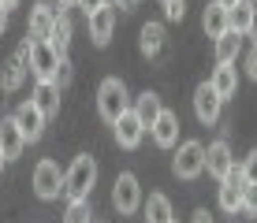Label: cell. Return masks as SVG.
<instances>
[{
	"label": "cell",
	"mask_w": 257,
	"mask_h": 223,
	"mask_svg": "<svg viewBox=\"0 0 257 223\" xmlns=\"http://www.w3.org/2000/svg\"><path fill=\"white\" fill-rule=\"evenodd\" d=\"M93 182H97V160L90 153L75 156V164L64 171V193H67V201H90Z\"/></svg>",
	"instance_id": "6da1fadb"
},
{
	"label": "cell",
	"mask_w": 257,
	"mask_h": 223,
	"mask_svg": "<svg viewBox=\"0 0 257 223\" xmlns=\"http://www.w3.org/2000/svg\"><path fill=\"white\" fill-rule=\"evenodd\" d=\"M97 112L104 123H116L123 112H131V93L123 86V78H104L97 89Z\"/></svg>",
	"instance_id": "7a4b0ae2"
},
{
	"label": "cell",
	"mask_w": 257,
	"mask_h": 223,
	"mask_svg": "<svg viewBox=\"0 0 257 223\" xmlns=\"http://www.w3.org/2000/svg\"><path fill=\"white\" fill-rule=\"evenodd\" d=\"M172 171H175V178H198L201 171H205V145L201 141H183L179 145V153H175V160H172Z\"/></svg>",
	"instance_id": "3957f363"
},
{
	"label": "cell",
	"mask_w": 257,
	"mask_h": 223,
	"mask_svg": "<svg viewBox=\"0 0 257 223\" xmlns=\"http://www.w3.org/2000/svg\"><path fill=\"white\" fill-rule=\"evenodd\" d=\"M112 204H116L119 216H131V212L142 208V186L131 171H119L116 182H112Z\"/></svg>",
	"instance_id": "277c9868"
},
{
	"label": "cell",
	"mask_w": 257,
	"mask_h": 223,
	"mask_svg": "<svg viewBox=\"0 0 257 223\" xmlns=\"http://www.w3.org/2000/svg\"><path fill=\"white\" fill-rule=\"evenodd\" d=\"M34 193H38L41 201H56L60 193H64V171H60V164L41 160V164L34 167Z\"/></svg>",
	"instance_id": "5b68a950"
},
{
	"label": "cell",
	"mask_w": 257,
	"mask_h": 223,
	"mask_svg": "<svg viewBox=\"0 0 257 223\" xmlns=\"http://www.w3.org/2000/svg\"><path fill=\"white\" fill-rule=\"evenodd\" d=\"M64 64V60L56 56V49H52L49 41H30V75L38 78V82H52V75H56V67Z\"/></svg>",
	"instance_id": "8992f818"
},
{
	"label": "cell",
	"mask_w": 257,
	"mask_h": 223,
	"mask_svg": "<svg viewBox=\"0 0 257 223\" xmlns=\"http://www.w3.org/2000/svg\"><path fill=\"white\" fill-rule=\"evenodd\" d=\"M12 119H15V127L23 130L26 145H30V141H38L41 134H45V115L38 112V104H34V101H23L19 108H15V115H12Z\"/></svg>",
	"instance_id": "52a82bcc"
},
{
	"label": "cell",
	"mask_w": 257,
	"mask_h": 223,
	"mask_svg": "<svg viewBox=\"0 0 257 223\" xmlns=\"http://www.w3.org/2000/svg\"><path fill=\"white\" fill-rule=\"evenodd\" d=\"M242 197H246V178H242V167H231L227 178L220 182V208L224 212H238L242 208Z\"/></svg>",
	"instance_id": "ba28073f"
},
{
	"label": "cell",
	"mask_w": 257,
	"mask_h": 223,
	"mask_svg": "<svg viewBox=\"0 0 257 223\" xmlns=\"http://www.w3.org/2000/svg\"><path fill=\"white\" fill-rule=\"evenodd\" d=\"M220 108H224V101L212 93V86H209V82H201L198 89H194V115H198V123L212 127V123L220 119Z\"/></svg>",
	"instance_id": "9c48e42d"
},
{
	"label": "cell",
	"mask_w": 257,
	"mask_h": 223,
	"mask_svg": "<svg viewBox=\"0 0 257 223\" xmlns=\"http://www.w3.org/2000/svg\"><path fill=\"white\" fill-rule=\"evenodd\" d=\"M231 167H235L231 145H227L224 138H220V141H212V145L205 149V171H209L212 178H220V182H224V178H227V171H231Z\"/></svg>",
	"instance_id": "30bf717a"
},
{
	"label": "cell",
	"mask_w": 257,
	"mask_h": 223,
	"mask_svg": "<svg viewBox=\"0 0 257 223\" xmlns=\"http://www.w3.org/2000/svg\"><path fill=\"white\" fill-rule=\"evenodd\" d=\"M86 23H90V38H93V45H97V49H104V45L112 41V30H116V8L104 4L101 12L90 15Z\"/></svg>",
	"instance_id": "8fae6325"
},
{
	"label": "cell",
	"mask_w": 257,
	"mask_h": 223,
	"mask_svg": "<svg viewBox=\"0 0 257 223\" xmlns=\"http://www.w3.org/2000/svg\"><path fill=\"white\" fill-rule=\"evenodd\" d=\"M52 23H56V8L45 4V0H38V4L30 8V41H49Z\"/></svg>",
	"instance_id": "7c38bea8"
},
{
	"label": "cell",
	"mask_w": 257,
	"mask_h": 223,
	"mask_svg": "<svg viewBox=\"0 0 257 223\" xmlns=\"http://www.w3.org/2000/svg\"><path fill=\"white\" fill-rule=\"evenodd\" d=\"M112 130H116V141L123 149H138L142 145V134H146V127L138 123V115L135 112H123L116 123H112Z\"/></svg>",
	"instance_id": "4fadbf2b"
},
{
	"label": "cell",
	"mask_w": 257,
	"mask_h": 223,
	"mask_svg": "<svg viewBox=\"0 0 257 223\" xmlns=\"http://www.w3.org/2000/svg\"><path fill=\"white\" fill-rule=\"evenodd\" d=\"M149 134H153V141H157L161 149H172L175 141H179V115L164 108L161 115H157V123L149 127Z\"/></svg>",
	"instance_id": "5bb4252c"
},
{
	"label": "cell",
	"mask_w": 257,
	"mask_h": 223,
	"mask_svg": "<svg viewBox=\"0 0 257 223\" xmlns=\"http://www.w3.org/2000/svg\"><path fill=\"white\" fill-rule=\"evenodd\" d=\"M23 149H26V138L15 127V119H0V153H4V160H19Z\"/></svg>",
	"instance_id": "9a60e30c"
},
{
	"label": "cell",
	"mask_w": 257,
	"mask_h": 223,
	"mask_svg": "<svg viewBox=\"0 0 257 223\" xmlns=\"http://www.w3.org/2000/svg\"><path fill=\"white\" fill-rule=\"evenodd\" d=\"M138 49H142V56H149V60L164 56V26L161 23H146L138 30Z\"/></svg>",
	"instance_id": "2e32d148"
},
{
	"label": "cell",
	"mask_w": 257,
	"mask_h": 223,
	"mask_svg": "<svg viewBox=\"0 0 257 223\" xmlns=\"http://www.w3.org/2000/svg\"><path fill=\"white\" fill-rule=\"evenodd\" d=\"M131 112H135V115H138V123L149 130V127L157 123V115L164 112V104H161V97H157L153 89H146V93H138V97H135V108H131Z\"/></svg>",
	"instance_id": "e0dca14e"
},
{
	"label": "cell",
	"mask_w": 257,
	"mask_h": 223,
	"mask_svg": "<svg viewBox=\"0 0 257 223\" xmlns=\"http://www.w3.org/2000/svg\"><path fill=\"white\" fill-rule=\"evenodd\" d=\"M71 34H75V23H71L67 12H56V23H52V34H49V45L56 49L60 60H67V45H71Z\"/></svg>",
	"instance_id": "ac0fdd59"
},
{
	"label": "cell",
	"mask_w": 257,
	"mask_h": 223,
	"mask_svg": "<svg viewBox=\"0 0 257 223\" xmlns=\"http://www.w3.org/2000/svg\"><path fill=\"white\" fill-rule=\"evenodd\" d=\"M209 86H212V93H216L220 101L235 97V89H238V75H235V67H231V64H216V71H212V78H209Z\"/></svg>",
	"instance_id": "d6986e66"
},
{
	"label": "cell",
	"mask_w": 257,
	"mask_h": 223,
	"mask_svg": "<svg viewBox=\"0 0 257 223\" xmlns=\"http://www.w3.org/2000/svg\"><path fill=\"white\" fill-rule=\"evenodd\" d=\"M253 12H257L253 0H238L235 8H227V30H235L238 38H246V34H250V23H253Z\"/></svg>",
	"instance_id": "ffe728a7"
},
{
	"label": "cell",
	"mask_w": 257,
	"mask_h": 223,
	"mask_svg": "<svg viewBox=\"0 0 257 223\" xmlns=\"http://www.w3.org/2000/svg\"><path fill=\"white\" fill-rule=\"evenodd\" d=\"M34 104H38V112L45 115V119H52V115L60 112V89L52 86V82H38L34 86V97H30Z\"/></svg>",
	"instance_id": "44dd1931"
},
{
	"label": "cell",
	"mask_w": 257,
	"mask_h": 223,
	"mask_svg": "<svg viewBox=\"0 0 257 223\" xmlns=\"http://www.w3.org/2000/svg\"><path fill=\"white\" fill-rule=\"evenodd\" d=\"M142 212H146V223H175L172 201L164 193H149V201H142Z\"/></svg>",
	"instance_id": "7402d4cb"
},
{
	"label": "cell",
	"mask_w": 257,
	"mask_h": 223,
	"mask_svg": "<svg viewBox=\"0 0 257 223\" xmlns=\"http://www.w3.org/2000/svg\"><path fill=\"white\" fill-rule=\"evenodd\" d=\"M201 26H205V34H209L212 41H216L220 34H227V8H224V4H216V0H212V4H205Z\"/></svg>",
	"instance_id": "603a6c76"
},
{
	"label": "cell",
	"mask_w": 257,
	"mask_h": 223,
	"mask_svg": "<svg viewBox=\"0 0 257 223\" xmlns=\"http://www.w3.org/2000/svg\"><path fill=\"white\" fill-rule=\"evenodd\" d=\"M23 78H26V64H23L19 56H12L8 64H0V89L15 93V89L23 86Z\"/></svg>",
	"instance_id": "cb8c5ba5"
},
{
	"label": "cell",
	"mask_w": 257,
	"mask_h": 223,
	"mask_svg": "<svg viewBox=\"0 0 257 223\" xmlns=\"http://www.w3.org/2000/svg\"><path fill=\"white\" fill-rule=\"evenodd\" d=\"M238 49H242V38H238L235 30L220 34V38H216V64H235Z\"/></svg>",
	"instance_id": "d4e9b609"
},
{
	"label": "cell",
	"mask_w": 257,
	"mask_h": 223,
	"mask_svg": "<svg viewBox=\"0 0 257 223\" xmlns=\"http://www.w3.org/2000/svg\"><path fill=\"white\" fill-rule=\"evenodd\" d=\"M90 201H71L67 212H64V223H90Z\"/></svg>",
	"instance_id": "484cf974"
},
{
	"label": "cell",
	"mask_w": 257,
	"mask_h": 223,
	"mask_svg": "<svg viewBox=\"0 0 257 223\" xmlns=\"http://www.w3.org/2000/svg\"><path fill=\"white\" fill-rule=\"evenodd\" d=\"M161 4H164V19L183 23V15H187V4H183V0H161Z\"/></svg>",
	"instance_id": "4316f807"
},
{
	"label": "cell",
	"mask_w": 257,
	"mask_h": 223,
	"mask_svg": "<svg viewBox=\"0 0 257 223\" xmlns=\"http://www.w3.org/2000/svg\"><path fill=\"white\" fill-rule=\"evenodd\" d=\"M238 167H242V178H246V186H257V149H253V153L246 156Z\"/></svg>",
	"instance_id": "83f0119b"
},
{
	"label": "cell",
	"mask_w": 257,
	"mask_h": 223,
	"mask_svg": "<svg viewBox=\"0 0 257 223\" xmlns=\"http://www.w3.org/2000/svg\"><path fill=\"white\" fill-rule=\"evenodd\" d=\"M71 82V64H67V60H64V64H60L56 67V75H52V86H56V89H64Z\"/></svg>",
	"instance_id": "f1b7e54d"
},
{
	"label": "cell",
	"mask_w": 257,
	"mask_h": 223,
	"mask_svg": "<svg viewBox=\"0 0 257 223\" xmlns=\"http://www.w3.org/2000/svg\"><path fill=\"white\" fill-rule=\"evenodd\" d=\"M242 212L257 216V186H246V197H242Z\"/></svg>",
	"instance_id": "f546056e"
},
{
	"label": "cell",
	"mask_w": 257,
	"mask_h": 223,
	"mask_svg": "<svg viewBox=\"0 0 257 223\" xmlns=\"http://www.w3.org/2000/svg\"><path fill=\"white\" fill-rule=\"evenodd\" d=\"M104 4H108V0H78V8L86 12V19H90V15H97V12H101Z\"/></svg>",
	"instance_id": "4dcf8cb0"
},
{
	"label": "cell",
	"mask_w": 257,
	"mask_h": 223,
	"mask_svg": "<svg viewBox=\"0 0 257 223\" xmlns=\"http://www.w3.org/2000/svg\"><path fill=\"white\" fill-rule=\"evenodd\" d=\"M246 75H250L253 82H257V45H253L250 52H246Z\"/></svg>",
	"instance_id": "1f68e13d"
},
{
	"label": "cell",
	"mask_w": 257,
	"mask_h": 223,
	"mask_svg": "<svg viewBox=\"0 0 257 223\" xmlns=\"http://www.w3.org/2000/svg\"><path fill=\"white\" fill-rule=\"evenodd\" d=\"M194 223H212V216H209V208H198V212H194Z\"/></svg>",
	"instance_id": "d6a6232c"
},
{
	"label": "cell",
	"mask_w": 257,
	"mask_h": 223,
	"mask_svg": "<svg viewBox=\"0 0 257 223\" xmlns=\"http://www.w3.org/2000/svg\"><path fill=\"white\" fill-rule=\"evenodd\" d=\"M4 30H8V8L0 4V34H4Z\"/></svg>",
	"instance_id": "836d02e7"
},
{
	"label": "cell",
	"mask_w": 257,
	"mask_h": 223,
	"mask_svg": "<svg viewBox=\"0 0 257 223\" xmlns=\"http://www.w3.org/2000/svg\"><path fill=\"white\" fill-rule=\"evenodd\" d=\"M246 38H253V45H257V12H253V23H250V34Z\"/></svg>",
	"instance_id": "e575fe53"
},
{
	"label": "cell",
	"mask_w": 257,
	"mask_h": 223,
	"mask_svg": "<svg viewBox=\"0 0 257 223\" xmlns=\"http://www.w3.org/2000/svg\"><path fill=\"white\" fill-rule=\"evenodd\" d=\"M116 4L123 8V12H131V8H135V4H138V0H116Z\"/></svg>",
	"instance_id": "d590c367"
},
{
	"label": "cell",
	"mask_w": 257,
	"mask_h": 223,
	"mask_svg": "<svg viewBox=\"0 0 257 223\" xmlns=\"http://www.w3.org/2000/svg\"><path fill=\"white\" fill-rule=\"evenodd\" d=\"M67 8H78V0H60V12H67Z\"/></svg>",
	"instance_id": "8d00e7d4"
},
{
	"label": "cell",
	"mask_w": 257,
	"mask_h": 223,
	"mask_svg": "<svg viewBox=\"0 0 257 223\" xmlns=\"http://www.w3.org/2000/svg\"><path fill=\"white\" fill-rule=\"evenodd\" d=\"M0 4H4V8H8V12H12V8H19V4H23V0H0Z\"/></svg>",
	"instance_id": "74e56055"
},
{
	"label": "cell",
	"mask_w": 257,
	"mask_h": 223,
	"mask_svg": "<svg viewBox=\"0 0 257 223\" xmlns=\"http://www.w3.org/2000/svg\"><path fill=\"white\" fill-rule=\"evenodd\" d=\"M216 4H224V8H235V4H238V0H216Z\"/></svg>",
	"instance_id": "f35d334b"
},
{
	"label": "cell",
	"mask_w": 257,
	"mask_h": 223,
	"mask_svg": "<svg viewBox=\"0 0 257 223\" xmlns=\"http://www.w3.org/2000/svg\"><path fill=\"white\" fill-rule=\"evenodd\" d=\"M4 164H8V160H4V153H0V171H4Z\"/></svg>",
	"instance_id": "ab89813d"
},
{
	"label": "cell",
	"mask_w": 257,
	"mask_h": 223,
	"mask_svg": "<svg viewBox=\"0 0 257 223\" xmlns=\"http://www.w3.org/2000/svg\"><path fill=\"white\" fill-rule=\"evenodd\" d=\"M253 4H257V0H253Z\"/></svg>",
	"instance_id": "60d3db41"
}]
</instances>
